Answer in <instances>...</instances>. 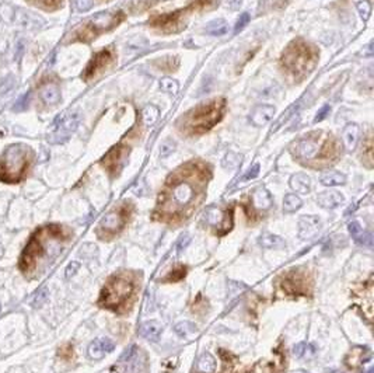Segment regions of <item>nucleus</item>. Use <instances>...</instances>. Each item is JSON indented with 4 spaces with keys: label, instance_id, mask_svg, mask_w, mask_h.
<instances>
[{
    "label": "nucleus",
    "instance_id": "nucleus-1",
    "mask_svg": "<svg viewBox=\"0 0 374 373\" xmlns=\"http://www.w3.org/2000/svg\"><path fill=\"white\" fill-rule=\"evenodd\" d=\"M53 240H66V235L59 225L42 226L31 236L30 241L23 250L19 261V268L27 278L32 276L37 264L44 255L47 254V248Z\"/></svg>",
    "mask_w": 374,
    "mask_h": 373
},
{
    "label": "nucleus",
    "instance_id": "nucleus-2",
    "mask_svg": "<svg viewBox=\"0 0 374 373\" xmlns=\"http://www.w3.org/2000/svg\"><path fill=\"white\" fill-rule=\"evenodd\" d=\"M226 101L223 98H213L210 103L200 104L189 109L184 117L178 119V127L188 135H200L216 125L224 115Z\"/></svg>",
    "mask_w": 374,
    "mask_h": 373
},
{
    "label": "nucleus",
    "instance_id": "nucleus-3",
    "mask_svg": "<svg viewBox=\"0 0 374 373\" xmlns=\"http://www.w3.org/2000/svg\"><path fill=\"white\" fill-rule=\"evenodd\" d=\"M336 142L331 135L323 131L310 132L305 136L297 139L290 147L293 156L303 163H313L320 160H329L336 153Z\"/></svg>",
    "mask_w": 374,
    "mask_h": 373
},
{
    "label": "nucleus",
    "instance_id": "nucleus-4",
    "mask_svg": "<svg viewBox=\"0 0 374 373\" xmlns=\"http://www.w3.org/2000/svg\"><path fill=\"white\" fill-rule=\"evenodd\" d=\"M280 62L286 72L300 81L314 70L318 62V52L310 44L296 39L283 51Z\"/></svg>",
    "mask_w": 374,
    "mask_h": 373
},
{
    "label": "nucleus",
    "instance_id": "nucleus-5",
    "mask_svg": "<svg viewBox=\"0 0 374 373\" xmlns=\"http://www.w3.org/2000/svg\"><path fill=\"white\" fill-rule=\"evenodd\" d=\"M32 156L31 149L25 145L16 143L7 147L0 157V181L7 184L20 183L30 168Z\"/></svg>",
    "mask_w": 374,
    "mask_h": 373
},
{
    "label": "nucleus",
    "instance_id": "nucleus-6",
    "mask_svg": "<svg viewBox=\"0 0 374 373\" xmlns=\"http://www.w3.org/2000/svg\"><path fill=\"white\" fill-rule=\"evenodd\" d=\"M198 195L194 177H171L167 191L163 195L161 209L167 213H178L191 205Z\"/></svg>",
    "mask_w": 374,
    "mask_h": 373
},
{
    "label": "nucleus",
    "instance_id": "nucleus-7",
    "mask_svg": "<svg viewBox=\"0 0 374 373\" xmlns=\"http://www.w3.org/2000/svg\"><path fill=\"white\" fill-rule=\"evenodd\" d=\"M132 291H133V285L129 279L124 276H115L102 289L100 303L109 309L118 307L132 294Z\"/></svg>",
    "mask_w": 374,
    "mask_h": 373
},
{
    "label": "nucleus",
    "instance_id": "nucleus-8",
    "mask_svg": "<svg viewBox=\"0 0 374 373\" xmlns=\"http://www.w3.org/2000/svg\"><path fill=\"white\" fill-rule=\"evenodd\" d=\"M79 111H69L62 114L58 119H55L53 125L48 133V142L52 145H62L65 143L70 135L77 129L80 124Z\"/></svg>",
    "mask_w": 374,
    "mask_h": 373
},
{
    "label": "nucleus",
    "instance_id": "nucleus-9",
    "mask_svg": "<svg viewBox=\"0 0 374 373\" xmlns=\"http://www.w3.org/2000/svg\"><path fill=\"white\" fill-rule=\"evenodd\" d=\"M118 23V16L114 14V13H109V11L97 13V14H94L91 19L87 20L86 26L80 31L77 38H79L80 41H91L96 35H99L100 32L108 31V29L112 28L114 26H117Z\"/></svg>",
    "mask_w": 374,
    "mask_h": 373
},
{
    "label": "nucleus",
    "instance_id": "nucleus-10",
    "mask_svg": "<svg viewBox=\"0 0 374 373\" xmlns=\"http://www.w3.org/2000/svg\"><path fill=\"white\" fill-rule=\"evenodd\" d=\"M320 227H321V219L318 216H303L299 220V237L301 240H310L318 235Z\"/></svg>",
    "mask_w": 374,
    "mask_h": 373
},
{
    "label": "nucleus",
    "instance_id": "nucleus-11",
    "mask_svg": "<svg viewBox=\"0 0 374 373\" xmlns=\"http://www.w3.org/2000/svg\"><path fill=\"white\" fill-rule=\"evenodd\" d=\"M38 96L40 100L45 106H55L60 101V88L56 81L53 80H47L44 81L38 88Z\"/></svg>",
    "mask_w": 374,
    "mask_h": 373
},
{
    "label": "nucleus",
    "instance_id": "nucleus-12",
    "mask_svg": "<svg viewBox=\"0 0 374 373\" xmlns=\"http://www.w3.org/2000/svg\"><path fill=\"white\" fill-rule=\"evenodd\" d=\"M275 107L274 106H269V104H259L256 106L251 114H249V122L254 125V127H264L268 122L272 121V118L275 115Z\"/></svg>",
    "mask_w": 374,
    "mask_h": 373
},
{
    "label": "nucleus",
    "instance_id": "nucleus-13",
    "mask_svg": "<svg viewBox=\"0 0 374 373\" xmlns=\"http://www.w3.org/2000/svg\"><path fill=\"white\" fill-rule=\"evenodd\" d=\"M111 59H112V56H111V52H109L108 49H104V51H101L99 53H96L93 56V59L89 62V65H87V69L84 72V79L89 80V79L94 78L101 69H104L108 65L109 62H111Z\"/></svg>",
    "mask_w": 374,
    "mask_h": 373
},
{
    "label": "nucleus",
    "instance_id": "nucleus-14",
    "mask_svg": "<svg viewBox=\"0 0 374 373\" xmlns=\"http://www.w3.org/2000/svg\"><path fill=\"white\" fill-rule=\"evenodd\" d=\"M114 349H115V344L109 338H99L90 344L89 356L94 361H100L105 356V353L112 352Z\"/></svg>",
    "mask_w": 374,
    "mask_h": 373
},
{
    "label": "nucleus",
    "instance_id": "nucleus-15",
    "mask_svg": "<svg viewBox=\"0 0 374 373\" xmlns=\"http://www.w3.org/2000/svg\"><path fill=\"white\" fill-rule=\"evenodd\" d=\"M125 225V217L119 211H112L102 217L100 227L108 233H117Z\"/></svg>",
    "mask_w": 374,
    "mask_h": 373
},
{
    "label": "nucleus",
    "instance_id": "nucleus-16",
    "mask_svg": "<svg viewBox=\"0 0 374 373\" xmlns=\"http://www.w3.org/2000/svg\"><path fill=\"white\" fill-rule=\"evenodd\" d=\"M13 21L23 26L24 28H38L42 26V19L41 17H38L37 14H32L27 10L21 9H16Z\"/></svg>",
    "mask_w": 374,
    "mask_h": 373
},
{
    "label": "nucleus",
    "instance_id": "nucleus-17",
    "mask_svg": "<svg viewBox=\"0 0 374 373\" xmlns=\"http://www.w3.org/2000/svg\"><path fill=\"white\" fill-rule=\"evenodd\" d=\"M348 229H349V233L352 236V239L357 244L369 247V248L373 247V236L370 235L369 232H366L359 222H350Z\"/></svg>",
    "mask_w": 374,
    "mask_h": 373
},
{
    "label": "nucleus",
    "instance_id": "nucleus-18",
    "mask_svg": "<svg viewBox=\"0 0 374 373\" xmlns=\"http://www.w3.org/2000/svg\"><path fill=\"white\" fill-rule=\"evenodd\" d=\"M344 201V195L338 191H325V192H321L320 195L317 196L318 205L324 208V209H335L339 205H342Z\"/></svg>",
    "mask_w": 374,
    "mask_h": 373
},
{
    "label": "nucleus",
    "instance_id": "nucleus-19",
    "mask_svg": "<svg viewBox=\"0 0 374 373\" xmlns=\"http://www.w3.org/2000/svg\"><path fill=\"white\" fill-rule=\"evenodd\" d=\"M359 137H360V128H359V125L357 124H348L344 128V132H342L345 149L348 152H353L356 146H357Z\"/></svg>",
    "mask_w": 374,
    "mask_h": 373
},
{
    "label": "nucleus",
    "instance_id": "nucleus-20",
    "mask_svg": "<svg viewBox=\"0 0 374 373\" xmlns=\"http://www.w3.org/2000/svg\"><path fill=\"white\" fill-rule=\"evenodd\" d=\"M125 159H126V152L124 153V149L121 146L118 147H114L111 152H109L107 156L102 159V164L109 168V170H117V168H121V167L124 166V161H125Z\"/></svg>",
    "mask_w": 374,
    "mask_h": 373
},
{
    "label": "nucleus",
    "instance_id": "nucleus-21",
    "mask_svg": "<svg viewBox=\"0 0 374 373\" xmlns=\"http://www.w3.org/2000/svg\"><path fill=\"white\" fill-rule=\"evenodd\" d=\"M161 333H163V325L158 323V321H146L140 325L139 328V334L146 338L148 341H151V343H157L161 337Z\"/></svg>",
    "mask_w": 374,
    "mask_h": 373
},
{
    "label": "nucleus",
    "instance_id": "nucleus-22",
    "mask_svg": "<svg viewBox=\"0 0 374 373\" xmlns=\"http://www.w3.org/2000/svg\"><path fill=\"white\" fill-rule=\"evenodd\" d=\"M252 205L258 211H268L272 206V195L266 188L259 186L252 192Z\"/></svg>",
    "mask_w": 374,
    "mask_h": 373
},
{
    "label": "nucleus",
    "instance_id": "nucleus-23",
    "mask_svg": "<svg viewBox=\"0 0 374 373\" xmlns=\"http://www.w3.org/2000/svg\"><path fill=\"white\" fill-rule=\"evenodd\" d=\"M289 184H290V188L297 194H308L311 189V178L304 173H297L295 176H292Z\"/></svg>",
    "mask_w": 374,
    "mask_h": 373
},
{
    "label": "nucleus",
    "instance_id": "nucleus-24",
    "mask_svg": "<svg viewBox=\"0 0 374 373\" xmlns=\"http://www.w3.org/2000/svg\"><path fill=\"white\" fill-rule=\"evenodd\" d=\"M203 220L206 222V225L212 226V227H220L224 222V213L222 212L220 208L210 206L203 213Z\"/></svg>",
    "mask_w": 374,
    "mask_h": 373
},
{
    "label": "nucleus",
    "instance_id": "nucleus-25",
    "mask_svg": "<svg viewBox=\"0 0 374 373\" xmlns=\"http://www.w3.org/2000/svg\"><path fill=\"white\" fill-rule=\"evenodd\" d=\"M320 183L325 186H344L346 183V176L339 173V171H325L320 176Z\"/></svg>",
    "mask_w": 374,
    "mask_h": 373
},
{
    "label": "nucleus",
    "instance_id": "nucleus-26",
    "mask_svg": "<svg viewBox=\"0 0 374 373\" xmlns=\"http://www.w3.org/2000/svg\"><path fill=\"white\" fill-rule=\"evenodd\" d=\"M259 244L264 248L268 250H279V248H285L286 241L280 236L272 235V233H265L259 237Z\"/></svg>",
    "mask_w": 374,
    "mask_h": 373
},
{
    "label": "nucleus",
    "instance_id": "nucleus-27",
    "mask_svg": "<svg viewBox=\"0 0 374 373\" xmlns=\"http://www.w3.org/2000/svg\"><path fill=\"white\" fill-rule=\"evenodd\" d=\"M197 369L199 373H213L216 371V359L210 352H203L198 359Z\"/></svg>",
    "mask_w": 374,
    "mask_h": 373
},
{
    "label": "nucleus",
    "instance_id": "nucleus-28",
    "mask_svg": "<svg viewBox=\"0 0 374 373\" xmlns=\"http://www.w3.org/2000/svg\"><path fill=\"white\" fill-rule=\"evenodd\" d=\"M205 31H206L209 35H213V37H222L228 32V24L223 19L213 20L207 24L205 27Z\"/></svg>",
    "mask_w": 374,
    "mask_h": 373
},
{
    "label": "nucleus",
    "instance_id": "nucleus-29",
    "mask_svg": "<svg viewBox=\"0 0 374 373\" xmlns=\"http://www.w3.org/2000/svg\"><path fill=\"white\" fill-rule=\"evenodd\" d=\"M142 117H143V122L146 125H154L160 117V109L154 104H148L142 111Z\"/></svg>",
    "mask_w": 374,
    "mask_h": 373
},
{
    "label": "nucleus",
    "instance_id": "nucleus-30",
    "mask_svg": "<svg viewBox=\"0 0 374 373\" xmlns=\"http://www.w3.org/2000/svg\"><path fill=\"white\" fill-rule=\"evenodd\" d=\"M303 205V201L296 195V194H287L283 199V211L287 213H292L299 211Z\"/></svg>",
    "mask_w": 374,
    "mask_h": 373
},
{
    "label": "nucleus",
    "instance_id": "nucleus-31",
    "mask_svg": "<svg viewBox=\"0 0 374 373\" xmlns=\"http://www.w3.org/2000/svg\"><path fill=\"white\" fill-rule=\"evenodd\" d=\"M158 87H160L161 91H164L167 94L175 96L178 93V90H179V83L173 78H163L158 81Z\"/></svg>",
    "mask_w": 374,
    "mask_h": 373
},
{
    "label": "nucleus",
    "instance_id": "nucleus-32",
    "mask_svg": "<svg viewBox=\"0 0 374 373\" xmlns=\"http://www.w3.org/2000/svg\"><path fill=\"white\" fill-rule=\"evenodd\" d=\"M174 331L179 335V337H189L191 334L197 333V325L189 321H181L174 327Z\"/></svg>",
    "mask_w": 374,
    "mask_h": 373
},
{
    "label": "nucleus",
    "instance_id": "nucleus-33",
    "mask_svg": "<svg viewBox=\"0 0 374 373\" xmlns=\"http://www.w3.org/2000/svg\"><path fill=\"white\" fill-rule=\"evenodd\" d=\"M357 11H359V16L363 21H367L372 16V4L369 0H360L357 3Z\"/></svg>",
    "mask_w": 374,
    "mask_h": 373
},
{
    "label": "nucleus",
    "instance_id": "nucleus-34",
    "mask_svg": "<svg viewBox=\"0 0 374 373\" xmlns=\"http://www.w3.org/2000/svg\"><path fill=\"white\" fill-rule=\"evenodd\" d=\"M241 163V155H237L233 152H228L223 160V167L226 168H236Z\"/></svg>",
    "mask_w": 374,
    "mask_h": 373
},
{
    "label": "nucleus",
    "instance_id": "nucleus-35",
    "mask_svg": "<svg viewBox=\"0 0 374 373\" xmlns=\"http://www.w3.org/2000/svg\"><path fill=\"white\" fill-rule=\"evenodd\" d=\"M14 13H16V9L11 7L10 4H7V3H3L0 6V17L6 23H11L14 20Z\"/></svg>",
    "mask_w": 374,
    "mask_h": 373
},
{
    "label": "nucleus",
    "instance_id": "nucleus-36",
    "mask_svg": "<svg viewBox=\"0 0 374 373\" xmlns=\"http://www.w3.org/2000/svg\"><path fill=\"white\" fill-rule=\"evenodd\" d=\"M30 93H25L24 96H21L19 100H17V103L14 104V107H13V109L14 111H24V109H27V107H28V103H30Z\"/></svg>",
    "mask_w": 374,
    "mask_h": 373
},
{
    "label": "nucleus",
    "instance_id": "nucleus-37",
    "mask_svg": "<svg viewBox=\"0 0 374 373\" xmlns=\"http://www.w3.org/2000/svg\"><path fill=\"white\" fill-rule=\"evenodd\" d=\"M175 142H173V140H166L163 145H161V147H160V155H161V157H167L170 156L174 150H175Z\"/></svg>",
    "mask_w": 374,
    "mask_h": 373
},
{
    "label": "nucleus",
    "instance_id": "nucleus-38",
    "mask_svg": "<svg viewBox=\"0 0 374 373\" xmlns=\"http://www.w3.org/2000/svg\"><path fill=\"white\" fill-rule=\"evenodd\" d=\"M47 296H48V291L44 288V289H41L38 293L34 296V300H32V306H35V307H40L42 304L45 303V300H47Z\"/></svg>",
    "mask_w": 374,
    "mask_h": 373
},
{
    "label": "nucleus",
    "instance_id": "nucleus-39",
    "mask_svg": "<svg viewBox=\"0 0 374 373\" xmlns=\"http://www.w3.org/2000/svg\"><path fill=\"white\" fill-rule=\"evenodd\" d=\"M247 286L243 284H238V282H228V293L231 294V296H237V294H240L243 291H246Z\"/></svg>",
    "mask_w": 374,
    "mask_h": 373
},
{
    "label": "nucleus",
    "instance_id": "nucleus-40",
    "mask_svg": "<svg viewBox=\"0 0 374 373\" xmlns=\"http://www.w3.org/2000/svg\"><path fill=\"white\" fill-rule=\"evenodd\" d=\"M73 4L77 11H87L93 7V0H73Z\"/></svg>",
    "mask_w": 374,
    "mask_h": 373
},
{
    "label": "nucleus",
    "instance_id": "nucleus-41",
    "mask_svg": "<svg viewBox=\"0 0 374 373\" xmlns=\"http://www.w3.org/2000/svg\"><path fill=\"white\" fill-rule=\"evenodd\" d=\"M248 21H249V14L248 13H243L241 16H240V19L237 20V24L236 27H234V31L236 32H240L241 29L246 27L247 24H248Z\"/></svg>",
    "mask_w": 374,
    "mask_h": 373
},
{
    "label": "nucleus",
    "instance_id": "nucleus-42",
    "mask_svg": "<svg viewBox=\"0 0 374 373\" xmlns=\"http://www.w3.org/2000/svg\"><path fill=\"white\" fill-rule=\"evenodd\" d=\"M259 164L256 163V164H254V166L251 167L248 171H247L246 174H244V177H243V180L244 181H248V180H254V178H256V176L259 174Z\"/></svg>",
    "mask_w": 374,
    "mask_h": 373
},
{
    "label": "nucleus",
    "instance_id": "nucleus-43",
    "mask_svg": "<svg viewBox=\"0 0 374 373\" xmlns=\"http://www.w3.org/2000/svg\"><path fill=\"white\" fill-rule=\"evenodd\" d=\"M32 3H37V4H41V6H44V7H56V6H59L60 1L62 0H31Z\"/></svg>",
    "mask_w": 374,
    "mask_h": 373
},
{
    "label": "nucleus",
    "instance_id": "nucleus-44",
    "mask_svg": "<svg viewBox=\"0 0 374 373\" xmlns=\"http://www.w3.org/2000/svg\"><path fill=\"white\" fill-rule=\"evenodd\" d=\"M329 111H331V107H329V106H324V107L321 108V109L317 112V115L314 117L315 124H317V122H321L323 119H325V118H326V115L329 114Z\"/></svg>",
    "mask_w": 374,
    "mask_h": 373
},
{
    "label": "nucleus",
    "instance_id": "nucleus-45",
    "mask_svg": "<svg viewBox=\"0 0 374 373\" xmlns=\"http://www.w3.org/2000/svg\"><path fill=\"white\" fill-rule=\"evenodd\" d=\"M80 264L77 261H72L68 266H66V278H72L73 275L79 271Z\"/></svg>",
    "mask_w": 374,
    "mask_h": 373
},
{
    "label": "nucleus",
    "instance_id": "nucleus-46",
    "mask_svg": "<svg viewBox=\"0 0 374 373\" xmlns=\"http://www.w3.org/2000/svg\"><path fill=\"white\" fill-rule=\"evenodd\" d=\"M305 348H307V344L305 343L297 344V345H295V348H293V355H295L296 358H301L305 353Z\"/></svg>",
    "mask_w": 374,
    "mask_h": 373
},
{
    "label": "nucleus",
    "instance_id": "nucleus-47",
    "mask_svg": "<svg viewBox=\"0 0 374 373\" xmlns=\"http://www.w3.org/2000/svg\"><path fill=\"white\" fill-rule=\"evenodd\" d=\"M72 355H73V349H72L70 345H66L63 348H60L59 356H62L63 359H69V358H72Z\"/></svg>",
    "mask_w": 374,
    "mask_h": 373
},
{
    "label": "nucleus",
    "instance_id": "nucleus-48",
    "mask_svg": "<svg viewBox=\"0 0 374 373\" xmlns=\"http://www.w3.org/2000/svg\"><path fill=\"white\" fill-rule=\"evenodd\" d=\"M189 243H191V237H189V236H184V237H181V240H179V243H178V251L185 250Z\"/></svg>",
    "mask_w": 374,
    "mask_h": 373
},
{
    "label": "nucleus",
    "instance_id": "nucleus-49",
    "mask_svg": "<svg viewBox=\"0 0 374 373\" xmlns=\"http://www.w3.org/2000/svg\"><path fill=\"white\" fill-rule=\"evenodd\" d=\"M241 1H243V0H227V6H228L230 9L237 10L241 6Z\"/></svg>",
    "mask_w": 374,
    "mask_h": 373
}]
</instances>
